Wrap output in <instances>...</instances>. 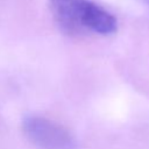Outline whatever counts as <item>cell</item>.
I'll return each instance as SVG.
<instances>
[{"mask_svg":"<svg viewBox=\"0 0 149 149\" xmlns=\"http://www.w3.org/2000/svg\"><path fill=\"white\" fill-rule=\"evenodd\" d=\"M26 137L40 149H76L74 136L62 125L40 115H28L22 120Z\"/></svg>","mask_w":149,"mask_h":149,"instance_id":"cell-1","label":"cell"},{"mask_svg":"<svg viewBox=\"0 0 149 149\" xmlns=\"http://www.w3.org/2000/svg\"><path fill=\"white\" fill-rule=\"evenodd\" d=\"M142 1H143V2H144V3H147V5H148V6H149V0H142Z\"/></svg>","mask_w":149,"mask_h":149,"instance_id":"cell-4","label":"cell"},{"mask_svg":"<svg viewBox=\"0 0 149 149\" xmlns=\"http://www.w3.org/2000/svg\"><path fill=\"white\" fill-rule=\"evenodd\" d=\"M83 0H49V8L59 30L69 36L84 34L80 26Z\"/></svg>","mask_w":149,"mask_h":149,"instance_id":"cell-3","label":"cell"},{"mask_svg":"<svg viewBox=\"0 0 149 149\" xmlns=\"http://www.w3.org/2000/svg\"><path fill=\"white\" fill-rule=\"evenodd\" d=\"M80 26L85 33L108 36L118 30L115 16L92 0H83L80 9Z\"/></svg>","mask_w":149,"mask_h":149,"instance_id":"cell-2","label":"cell"}]
</instances>
